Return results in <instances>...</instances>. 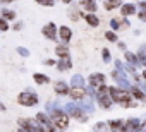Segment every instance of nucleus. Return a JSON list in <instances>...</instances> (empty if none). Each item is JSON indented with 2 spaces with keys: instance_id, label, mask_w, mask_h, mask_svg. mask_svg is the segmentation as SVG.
Here are the masks:
<instances>
[{
  "instance_id": "3",
  "label": "nucleus",
  "mask_w": 146,
  "mask_h": 132,
  "mask_svg": "<svg viewBox=\"0 0 146 132\" xmlns=\"http://www.w3.org/2000/svg\"><path fill=\"white\" fill-rule=\"evenodd\" d=\"M17 103H19L21 106L31 108V106H36V105L40 103V98H38V94H36L33 89H24V91H21V93L17 94Z\"/></svg>"
},
{
  "instance_id": "2",
  "label": "nucleus",
  "mask_w": 146,
  "mask_h": 132,
  "mask_svg": "<svg viewBox=\"0 0 146 132\" xmlns=\"http://www.w3.org/2000/svg\"><path fill=\"white\" fill-rule=\"evenodd\" d=\"M95 100H96V103H98L100 108H103V110H110V108L113 106V101H112V98H110V86L103 84V86L96 91Z\"/></svg>"
},
{
  "instance_id": "34",
  "label": "nucleus",
  "mask_w": 146,
  "mask_h": 132,
  "mask_svg": "<svg viewBox=\"0 0 146 132\" xmlns=\"http://www.w3.org/2000/svg\"><path fill=\"white\" fill-rule=\"evenodd\" d=\"M43 65H48V67H55V65H57V60H53V58H45V60H43Z\"/></svg>"
},
{
  "instance_id": "20",
  "label": "nucleus",
  "mask_w": 146,
  "mask_h": 132,
  "mask_svg": "<svg viewBox=\"0 0 146 132\" xmlns=\"http://www.w3.org/2000/svg\"><path fill=\"white\" fill-rule=\"evenodd\" d=\"M103 5H105V11H115V9H120L124 2L122 0H105Z\"/></svg>"
},
{
  "instance_id": "33",
  "label": "nucleus",
  "mask_w": 146,
  "mask_h": 132,
  "mask_svg": "<svg viewBox=\"0 0 146 132\" xmlns=\"http://www.w3.org/2000/svg\"><path fill=\"white\" fill-rule=\"evenodd\" d=\"M17 53H19L21 57H29V50L24 48V46H17Z\"/></svg>"
},
{
  "instance_id": "12",
  "label": "nucleus",
  "mask_w": 146,
  "mask_h": 132,
  "mask_svg": "<svg viewBox=\"0 0 146 132\" xmlns=\"http://www.w3.org/2000/svg\"><path fill=\"white\" fill-rule=\"evenodd\" d=\"M58 40L62 45H67L72 40V29L69 26H60L58 28Z\"/></svg>"
},
{
  "instance_id": "7",
  "label": "nucleus",
  "mask_w": 146,
  "mask_h": 132,
  "mask_svg": "<svg viewBox=\"0 0 146 132\" xmlns=\"http://www.w3.org/2000/svg\"><path fill=\"white\" fill-rule=\"evenodd\" d=\"M64 110L67 112V115H69V117H72V118H78V120H81L84 115H88V113H84V110L79 106V103H74V101L67 103V105L64 106Z\"/></svg>"
},
{
  "instance_id": "41",
  "label": "nucleus",
  "mask_w": 146,
  "mask_h": 132,
  "mask_svg": "<svg viewBox=\"0 0 146 132\" xmlns=\"http://www.w3.org/2000/svg\"><path fill=\"white\" fill-rule=\"evenodd\" d=\"M4 110H5V105H4V103H0V112H4Z\"/></svg>"
},
{
  "instance_id": "16",
  "label": "nucleus",
  "mask_w": 146,
  "mask_h": 132,
  "mask_svg": "<svg viewBox=\"0 0 146 132\" xmlns=\"http://www.w3.org/2000/svg\"><path fill=\"white\" fill-rule=\"evenodd\" d=\"M129 91H131V94H132V98H134L136 101H141V103L144 101V98H146V93H144V91H143V89H141L137 84L131 86V89H129Z\"/></svg>"
},
{
  "instance_id": "37",
  "label": "nucleus",
  "mask_w": 146,
  "mask_h": 132,
  "mask_svg": "<svg viewBox=\"0 0 146 132\" xmlns=\"http://www.w3.org/2000/svg\"><path fill=\"white\" fill-rule=\"evenodd\" d=\"M12 29H14V31H21V29H23V22H21V21H17V22L12 26Z\"/></svg>"
},
{
  "instance_id": "11",
  "label": "nucleus",
  "mask_w": 146,
  "mask_h": 132,
  "mask_svg": "<svg viewBox=\"0 0 146 132\" xmlns=\"http://www.w3.org/2000/svg\"><path fill=\"white\" fill-rule=\"evenodd\" d=\"M53 91H55V94H58V96H69V91H70V84H67L65 81H55L53 82Z\"/></svg>"
},
{
  "instance_id": "25",
  "label": "nucleus",
  "mask_w": 146,
  "mask_h": 132,
  "mask_svg": "<svg viewBox=\"0 0 146 132\" xmlns=\"http://www.w3.org/2000/svg\"><path fill=\"white\" fill-rule=\"evenodd\" d=\"M93 132H110L108 122H96L93 125Z\"/></svg>"
},
{
  "instance_id": "8",
  "label": "nucleus",
  "mask_w": 146,
  "mask_h": 132,
  "mask_svg": "<svg viewBox=\"0 0 146 132\" xmlns=\"http://www.w3.org/2000/svg\"><path fill=\"white\" fill-rule=\"evenodd\" d=\"M41 34L50 41H57L58 40V28L55 26V22H48L41 28Z\"/></svg>"
},
{
  "instance_id": "29",
  "label": "nucleus",
  "mask_w": 146,
  "mask_h": 132,
  "mask_svg": "<svg viewBox=\"0 0 146 132\" xmlns=\"http://www.w3.org/2000/svg\"><path fill=\"white\" fill-rule=\"evenodd\" d=\"M102 58H103V62H105V63H108V62L112 60V55H110V50H108L107 46H103V50H102Z\"/></svg>"
},
{
  "instance_id": "23",
  "label": "nucleus",
  "mask_w": 146,
  "mask_h": 132,
  "mask_svg": "<svg viewBox=\"0 0 146 132\" xmlns=\"http://www.w3.org/2000/svg\"><path fill=\"white\" fill-rule=\"evenodd\" d=\"M55 55L58 57V58H62V57H67V55H70V51H69V46L67 45H58V46H55Z\"/></svg>"
},
{
  "instance_id": "15",
  "label": "nucleus",
  "mask_w": 146,
  "mask_h": 132,
  "mask_svg": "<svg viewBox=\"0 0 146 132\" xmlns=\"http://www.w3.org/2000/svg\"><path fill=\"white\" fill-rule=\"evenodd\" d=\"M134 14H137V7H136V5H132V4H124V5L120 7V17H131V16H134Z\"/></svg>"
},
{
  "instance_id": "14",
  "label": "nucleus",
  "mask_w": 146,
  "mask_h": 132,
  "mask_svg": "<svg viewBox=\"0 0 146 132\" xmlns=\"http://www.w3.org/2000/svg\"><path fill=\"white\" fill-rule=\"evenodd\" d=\"M79 7L86 11V14H95L98 5H96V0H79Z\"/></svg>"
},
{
  "instance_id": "32",
  "label": "nucleus",
  "mask_w": 146,
  "mask_h": 132,
  "mask_svg": "<svg viewBox=\"0 0 146 132\" xmlns=\"http://www.w3.org/2000/svg\"><path fill=\"white\" fill-rule=\"evenodd\" d=\"M35 2L41 7H53L55 5V0H35Z\"/></svg>"
},
{
  "instance_id": "28",
  "label": "nucleus",
  "mask_w": 146,
  "mask_h": 132,
  "mask_svg": "<svg viewBox=\"0 0 146 132\" xmlns=\"http://www.w3.org/2000/svg\"><path fill=\"white\" fill-rule=\"evenodd\" d=\"M137 60H139V63L143 65V69H146V50L139 48V51H137Z\"/></svg>"
},
{
  "instance_id": "40",
  "label": "nucleus",
  "mask_w": 146,
  "mask_h": 132,
  "mask_svg": "<svg viewBox=\"0 0 146 132\" xmlns=\"http://www.w3.org/2000/svg\"><path fill=\"white\" fill-rule=\"evenodd\" d=\"M17 132H29V130H26L24 127H19V129H17Z\"/></svg>"
},
{
  "instance_id": "18",
  "label": "nucleus",
  "mask_w": 146,
  "mask_h": 132,
  "mask_svg": "<svg viewBox=\"0 0 146 132\" xmlns=\"http://www.w3.org/2000/svg\"><path fill=\"white\" fill-rule=\"evenodd\" d=\"M84 21L90 28H98L100 26V17L96 14H84Z\"/></svg>"
},
{
  "instance_id": "21",
  "label": "nucleus",
  "mask_w": 146,
  "mask_h": 132,
  "mask_svg": "<svg viewBox=\"0 0 146 132\" xmlns=\"http://www.w3.org/2000/svg\"><path fill=\"white\" fill-rule=\"evenodd\" d=\"M0 17H4L5 21H16L17 19V14L14 12V11H11V9H7V7H4L2 11H0Z\"/></svg>"
},
{
  "instance_id": "31",
  "label": "nucleus",
  "mask_w": 146,
  "mask_h": 132,
  "mask_svg": "<svg viewBox=\"0 0 146 132\" xmlns=\"http://www.w3.org/2000/svg\"><path fill=\"white\" fill-rule=\"evenodd\" d=\"M11 29V26H9V21H5L4 17H0V33H7Z\"/></svg>"
},
{
  "instance_id": "42",
  "label": "nucleus",
  "mask_w": 146,
  "mask_h": 132,
  "mask_svg": "<svg viewBox=\"0 0 146 132\" xmlns=\"http://www.w3.org/2000/svg\"><path fill=\"white\" fill-rule=\"evenodd\" d=\"M62 2H64V4H70V2H72V0H62Z\"/></svg>"
},
{
  "instance_id": "22",
  "label": "nucleus",
  "mask_w": 146,
  "mask_h": 132,
  "mask_svg": "<svg viewBox=\"0 0 146 132\" xmlns=\"http://www.w3.org/2000/svg\"><path fill=\"white\" fill-rule=\"evenodd\" d=\"M70 88H86L84 86V77L79 74H74L70 77Z\"/></svg>"
},
{
  "instance_id": "4",
  "label": "nucleus",
  "mask_w": 146,
  "mask_h": 132,
  "mask_svg": "<svg viewBox=\"0 0 146 132\" xmlns=\"http://www.w3.org/2000/svg\"><path fill=\"white\" fill-rule=\"evenodd\" d=\"M110 98H112L113 105H115V103H117V105H122L124 101L131 100L132 94H131L129 89H122V88H119V86H110Z\"/></svg>"
},
{
  "instance_id": "35",
  "label": "nucleus",
  "mask_w": 146,
  "mask_h": 132,
  "mask_svg": "<svg viewBox=\"0 0 146 132\" xmlns=\"http://www.w3.org/2000/svg\"><path fill=\"white\" fill-rule=\"evenodd\" d=\"M137 9H139V12H146V2L144 0H141V2L137 4Z\"/></svg>"
},
{
  "instance_id": "30",
  "label": "nucleus",
  "mask_w": 146,
  "mask_h": 132,
  "mask_svg": "<svg viewBox=\"0 0 146 132\" xmlns=\"http://www.w3.org/2000/svg\"><path fill=\"white\" fill-rule=\"evenodd\" d=\"M137 105H139V103H137V101H136L134 98H131V100H127V101H124V103H122L120 106H122V108H136Z\"/></svg>"
},
{
  "instance_id": "24",
  "label": "nucleus",
  "mask_w": 146,
  "mask_h": 132,
  "mask_svg": "<svg viewBox=\"0 0 146 132\" xmlns=\"http://www.w3.org/2000/svg\"><path fill=\"white\" fill-rule=\"evenodd\" d=\"M122 19L124 17H112L110 19V28H112V31H122Z\"/></svg>"
},
{
  "instance_id": "43",
  "label": "nucleus",
  "mask_w": 146,
  "mask_h": 132,
  "mask_svg": "<svg viewBox=\"0 0 146 132\" xmlns=\"http://www.w3.org/2000/svg\"><path fill=\"white\" fill-rule=\"evenodd\" d=\"M141 132H146V129H143V130H141Z\"/></svg>"
},
{
  "instance_id": "10",
  "label": "nucleus",
  "mask_w": 146,
  "mask_h": 132,
  "mask_svg": "<svg viewBox=\"0 0 146 132\" xmlns=\"http://www.w3.org/2000/svg\"><path fill=\"white\" fill-rule=\"evenodd\" d=\"M86 96H88L86 88H70V91H69V98L74 103H81Z\"/></svg>"
},
{
  "instance_id": "27",
  "label": "nucleus",
  "mask_w": 146,
  "mask_h": 132,
  "mask_svg": "<svg viewBox=\"0 0 146 132\" xmlns=\"http://www.w3.org/2000/svg\"><path fill=\"white\" fill-rule=\"evenodd\" d=\"M69 17H70V21L76 22V21H79V19L83 17V14L79 12V9H74V7H72V9L69 11Z\"/></svg>"
},
{
  "instance_id": "19",
  "label": "nucleus",
  "mask_w": 146,
  "mask_h": 132,
  "mask_svg": "<svg viewBox=\"0 0 146 132\" xmlns=\"http://www.w3.org/2000/svg\"><path fill=\"white\" fill-rule=\"evenodd\" d=\"M33 81H35L38 86H45V84H48V82H50V77H48L46 74L35 72V74H33Z\"/></svg>"
},
{
  "instance_id": "6",
  "label": "nucleus",
  "mask_w": 146,
  "mask_h": 132,
  "mask_svg": "<svg viewBox=\"0 0 146 132\" xmlns=\"http://www.w3.org/2000/svg\"><path fill=\"white\" fill-rule=\"evenodd\" d=\"M17 123H19V127H24L26 130H29V132H46L40 123H38V120L36 118H19L17 120Z\"/></svg>"
},
{
  "instance_id": "9",
  "label": "nucleus",
  "mask_w": 146,
  "mask_h": 132,
  "mask_svg": "<svg viewBox=\"0 0 146 132\" xmlns=\"http://www.w3.org/2000/svg\"><path fill=\"white\" fill-rule=\"evenodd\" d=\"M105 74H102V72H93V74H90V77H88V84H90V88L91 89H95V91H98L103 84H105Z\"/></svg>"
},
{
  "instance_id": "36",
  "label": "nucleus",
  "mask_w": 146,
  "mask_h": 132,
  "mask_svg": "<svg viewBox=\"0 0 146 132\" xmlns=\"http://www.w3.org/2000/svg\"><path fill=\"white\" fill-rule=\"evenodd\" d=\"M117 46H119V50H122V51H127V45H125L124 41H117Z\"/></svg>"
},
{
  "instance_id": "5",
  "label": "nucleus",
  "mask_w": 146,
  "mask_h": 132,
  "mask_svg": "<svg viewBox=\"0 0 146 132\" xmlns=\"http://www.w3.org/2000/svg\"><path fill=\"white\" fill-rule=\"evenodd\" d=\"M35 118L38 120V123H40V125H41L46 132H58V129H57V127H55V123L52 122L50 115H46L45 112H38Z\"/></svg>"
},
{
  "instance_id": "38",
  "label": "nucleus",
  "mask_w": 146,
  "mask_h": 132,
  "mask_svg": "<svg viewBox=\"0 0 146 132\" xmlns=\"http://www.w3.org/2000/svg\"><path fill=\"white\" fill-rule=\"evenodd\" d=\"M16 0H0V5H7V4H12Z\"/></svg>"
},
{
  "instance_id": "39",
  "label": "nucleus",
  "mask_w": 146,
  "mask_h": 132,
  "mask_svg": "<svg viewBox=\"0 0 146 132\" xmlns=\"http://www.w3.org/2000/svg\"><path fill=\"white\" fill-rule=\"evenodd\" d=\"M141 79L146 81V69H143V72H141Z\"/></svg>"
},
{
  "instance_id": "44",
  "label": "nucleus",
  "mask_w": 146,
  "mask_h": 132,
  "mask_svg": "<svg viewBox=\"0 0 146 132\" xmlns=\"http://www.w3.org/2000/svg\"><path fill=\"white\" fill-rule=\"evenodd\" d=\"M134 2H141V0H134Z\"/></svg>"
},
{
  "instance_id": "1",
  "label": "nucleus",
  "mask_w": 146,
  "mask_h": 132,
  "mask_svg": "<svg viewBox=\"0 0 146 132\" xmlns=\"http://www.w3.org/2000/svg\"><path fill=\"white\" fill-rule=\"evenodd\" d=\"M48 115H50L52 122L55 123V127H57L58 130H67V129H69L70 117L67 115V112H65L64 108H55V110H52Z\"/></svg>"
},
{
  "instance_id": "17",
  "label": "nucleus",
  "mask_w": 146,
  "mask_h": 132,
  "mask_svg": "<svg viewBox=\"0 0 146 132\" xmlns=\"http://www.w3.org/2000/svg\"><path fill=\"white\" fill-rule=\"evenodd\" d=\"M124 58H125L127 65H132L134 69L137 67V65H141V63H139V60H137V53H132V51H124Z\"/></svg>"
},
{
  "instance_id": "26",
  "label": "nucleus",
  "mask_w": 146,
  "mask_h": 132,
  "mask_svg": "<svg viewBox=\"0 0 146 132\" xmlns=\"http://www.w3.org/2000/svg\"><path fill=\"white\" fill-rule=\"evenodd\" d=\"M103 36H105V40H107V41H110V43H117V41H119L117 33H115V31H112V29H110V31H105V33H103Z\"/></svg>"
},
{
  "instance_id": "13",
  "label": "nucleus",
  "mask_w": 146,
  "mask_h": 132,
  "mask_svg": "<svg viewBox=\"0 0 146 132\" xmlns=\"http://www.w3.org/2000/svg\"><path fill=\"white\" fill-rule=\"evenodd\" d=\"M55 67H57L60 72H65V71H69V69L72 67V58H70V55L58 58V60H57V65H55Z\"/></svg>"
}]
</instances>
